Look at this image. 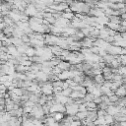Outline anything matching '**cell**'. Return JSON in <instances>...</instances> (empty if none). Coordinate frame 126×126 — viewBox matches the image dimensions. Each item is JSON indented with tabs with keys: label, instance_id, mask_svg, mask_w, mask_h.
Here are the masks:
<instances>
[{
	"label": "cell",
	"instance_id": "cell-21",
	"mask_svg": "<svg viewBox=\"0 0 126 126\" xmlns=\"http://www.w3.org/2000/svg\"><path fill=\"white\" fill-rule=\"evenodd\" d=\"M48 126H60V123L55 121L54 123H51V124H48Z\"/></svg>",
	"mask_w": 126,
	"mask_h": 126
},
{
	"label": "cell",
	"instance_id": "cell-18",
	"mask_svg": "<svg viewBox=\"0 0 126 126\" xmlns=\"http://www.w3.org/2000/svg\"><path fill=\"white\" fill-rule=\"evenodd\" d=\"M81 125H82L81 120H73L71 122V126H81Z\"/></svg>",
	"mask_w": 126,
	"mask_h": 126
},
{
	"label": "cell",
	"instance_id": "cell-4",
	"mask_svg": "<svg viewBox=\"0 0 126 126\" xmlns=\"http://www.w3.org/2000/svg\"><path fill=\"white\" fill-rule=\"evenodd\" d=\"M120 108H121V107L109 106V107L106 109V111H107V114H110V115L114 116V115H116L118 112H120Z\"/></svg>",
	"mask_w": 126,
	"mask_h": 126
},
{
	"label": "cell",
	"instance_id": "cell-22",
	"mask_svg": "<svg viewBox=\"0 0 126 126\" xmlns=\"http://www.w3.org/2000/svg\"><path fill=\"white\" fill-rule=\"evenodd\" d=\"M103 126H111V125H109V124H104Z\"/></svg>",
	"mask_w": 126,
	"mask_h": 126
},
{
	"label": "cell",
	"instance_id": "cell-7",
	"mask_svg": "<svg viewBox=\"0 0 126 126\" xmlns=\"http://www.w3.org/2000/svg\"><path fill=\"white\" fill-rule=\"evenodd\" d=\"M115 95L116 96H118L119 97H126V86H124V85H122V86H120L115 92Z\"/></svg>",
	"mask_w": 126,
	"mask_h": 126
},
{
	"label": "cell",
	"instance_id": "cell-15",
	"mask_svg": "<svg viewBox=\"0 0 126 126\" xmlns=\"http://www.w3.org/2000/svg\"><path fill=\"white\" fill-rule=\"evenodd\" d=\"M109 97L110 103H112L113 105H114V103H116L117 100L119 99V97H118V96H116L115 94H114V95H112V96H110V97Z\"/></svg>",
	"mask_w": 126,
	"mask_h": 126
},
{
	"label": "cell",
	"instance_id": "cell-9",
	"mask_svg": "<svg viewBox=\"0 0 126 126\" xmlns=\"http://www.w3.org/2000/svg\"><path fill=\"white\" fill-rule=\"evenodd\" d=\"M11 41H12V44L16 45V46H20L22 44H24V41L22 40V39L20 38H14V37H11Z\"/></svg>",
	"mask_w": 126,
	"mask_h": 126
},
{
	"label": "cell",
	"instance_id": "cell-19",
	"mask_svg": "<svg viewBox=\"0 0 126 126\" xmlns=\"http://www.w3.org/2000/svg\"><path fill=\"white\" fill-rule=\"evenodd\" d=\"M87 110H88V108H87V107H86L85 103H84V104L79 105V111H87Z\"/></svg>",
	"mask_w": 126,
	"mask_h": 126
},
{
	"label": "cell",
	"instance_id": "cell-17",
	"mask_svg": "<svg viewBox=\"0 0 126 126\" xmlns=\"http://www.w3.org/2000/svg\"><path fill=\"white\" fill-rule=\"evenodd\" d=\"M97 117H98V116H105L106 114H107V111L104 110V109H97Z\"/></svg>",
	"mask_w": 126,
	"mask_h": 126
},
{
	"label": "cell",
	"instance_id": "cell-13",
	"mask_svg": "<svg viewBox=\"0 0 126 126\" xmlns=\"http://www.w3.org/2000/svg\"><path fill=\"white\" fill-rule=\"evenodd\" d=\"M76 116H77V118H78L79 120H83V119H85V118L88 116V110H87V111H79V112L76 114Z\"/></svg>",
	"mask_w": 126,
	"mask_h": 126
},
{
	"label": "cell",
	"instance_id": "cell-8",
	"mask_svg": "<svg viewBox=\"0 0 126 126\" xmlns=\"http://www.w3.org/2000/svg\"><path fill=\"white\" fill-rule=\"evenodd\" d=\"M61 17H63V18H65V19H67V20H69V21H72V20L74 19V17H75V13H73L72 11L63 12L62 15H61Z\"/></svg>",
	"mask_w": 126,
	"mask_h": 126
},
{
	"label": "cell",
	"instance_id": "cell-11",
	"mask_svg": "<svg viewBox=\"0 0 126 126\" xmlns=\"http://www.w3.org/2000/svg\"><path fill=\"white\" fill-rule=\"evenodd\" d=\"M26 55L29 56V57H32V56L36 55V48L33 47V46H30V47L27 49V51H26Z\"/></svg>",
	"mask_w": 126,
	"mask_h": 126
},
{
	"label": "cell",
	"instance_id": "cell-5",
	"mask_svg": "<svg viewBox=\"0 0 126 126\" xmlns=\"http://www.w3.org/2000/svg\"><path fill=\"white\" fill-rule=\"evenodd\" d=\"M57 66H58L62 71L70 70V68H71V63H70L69 61H66V60H61Z\"/></svg>",
	"mask_w": 126,
	"mask_h": 126
},
{
	"label": "cell",
	"instance_id": "cell-23",
	"mask_svg": "<svg viewBox=\"0 0 126 126\" xmlns=\"http://www.w3.org/2000/svg\"><path fill=\"white\" fill-rule=\"evenodd\" d=\"M96 126H103V125H96Z\"/></svg>",
	"mask_w": 126,
	"mask_h": 126
},
{
	"label": "cell",
	"instance_id": "cell-2",
	"mask_svg": "<svg viewBox=\"0 0 126 126\" xmlns=\"http://www.w3.org/2000/svg\"><path fill=\"white\" fill-rule=\"evenodd\" d=\"M65 107H66V113L68 115L74 116L79 112V105H77L76 103L71 105H65Z\"/></svg>",
	"mask_w": 126,
	"mask_h": 126
},
{
	"label": "cell",
	"instance_id": "cell-10",
	"mask_svg": "<svg viewBox=\"0 0 126 126\" xmlns=\"http://www.w3.org/2000/svg\"><path fill=\"white\" fill-rule=\"evenodd\" d=\"M105 119H106V124L111 125L112 123L115 122L114 116H112V115H110V114H106V115H105Z\"/></svg>",
	"mask_w": 126,
	"mask_h": 126
},
{
	"label": "cell",
	"instance_id": "cell-16",
	"mask_svg": "<svg viewBox=\"0 0 126 126\" xmlns=\"http://www.w3.org/2000/svg\"><path fill=\"white\" fill-rule=\"evenodd\" d=\"M61 72H62V70H61L58 66H55V67H53V68H52V73H53V74H55V75H59Z\"/></svg>",
	"mask_w": 126,
	"mask_h": 126
},
{
	"label": "cell",
	"instance_id": "cell-14",
	"mask_svg": "<svg viewBox=\"0 0 126 126\" xmlns=\"http://www.w3.org/2000/svg\"><path fill=\"white\" fill-rule=\"evenodd\" d=\"M73 92V89L71 88V87H69V88H67V89H64V90H62V92L60 93L61 95H63V96H65V97H70V96H71V93Z\"/></svg>",
	"mask_w": 126,
	"mask_h": 126
},
{
	"label": "cell",
	"instance_id": "cell-24",
	"mask_svg": "<svg viewBox=\"0 0 126 126\" xmlns=\"http://www.w3.org/2000/svg\"><path fill=\"white\" fill-rule=\"evenodd\" d=\"M81 126H82V125H81Z\"/></svg>",
	"mask_w": 126,
	"mask_h": 126
},
{
	"label": "cell",
	"instance_id": "cell-12",
	"mask_svg": "<svg viewBox=\"0 0 126 126\" xmlns=\"http://www.w3.org/2000/svg\"><path fill=\"white\" fill-rule=\"evenodd\" d=\"M83 98L85 100V103H89V102H93L94 98H95V96L93 94H91V93H87Z\"/></svg>",
	"mask_w": 126,
	"mask_h": 126
},
{
	"label": "cell",
	"instance_id": "cell-1",
	"mask_svg": "<svg viewBox=\"0 0 126 126\" xmlns=\"http://www.w3.org/2000/svg\"><path fill=\"white\" fill-rule=\"evenodd\" d=\"M40 92L42 95L45 96H50V95H53L54 94V90H53V85L51 82H45L40 86Z\"/></svg>",
	"mask_w": 126,
	"mask_h": 126
},
{
	"label": "cell",
	"instance_id": "cell-6",
	"mask_svg": "<svg viewBox=\"0 0 126 126\" xmlns=\"http://www.w3.org/2000/svg\"><path fill=\"white\" fill-rule=\"evenodd\" d=\"M94 81L96 84H98V85H104L106 79H105V76L102 74H97V75H95L94 76Z\"/></svg>",
	"mask_w": 126,
	"mask_h": 126
},
{
	"label": "cell",
	"instance_id": "cell-3",
	"mask_svg": "<svg viewBox=\"0 0 126 126\" xmlns=\"http://www.w3.org/2000/svg\"><path fill=\"white\" fill-rule=\"evenodd\" d=\"M25 13H26L28 16L34 17V16H36L39 13V10H38V8L36 7L35 4H29L27 6V8L25 9Z\"/></svg>",
	"mask_w": 126,
	"mask_h": 126
},
{
	"label": "cell",
	"instance_id": "cell-20",
	"mask_svg": "<svg viewBox=\"0 0 126 126\" xmlns=\"http://www.w3.org/2000/svg\"><path fill=\"white\" fill-rule=\"evenodd\" d=\"M93 102H95L97 105H99L100 103H102V97H95L94 98V100H93Z\"/></svg>",
	"mask_w": 126,
	"mask_h": 126
}]
</instances>
